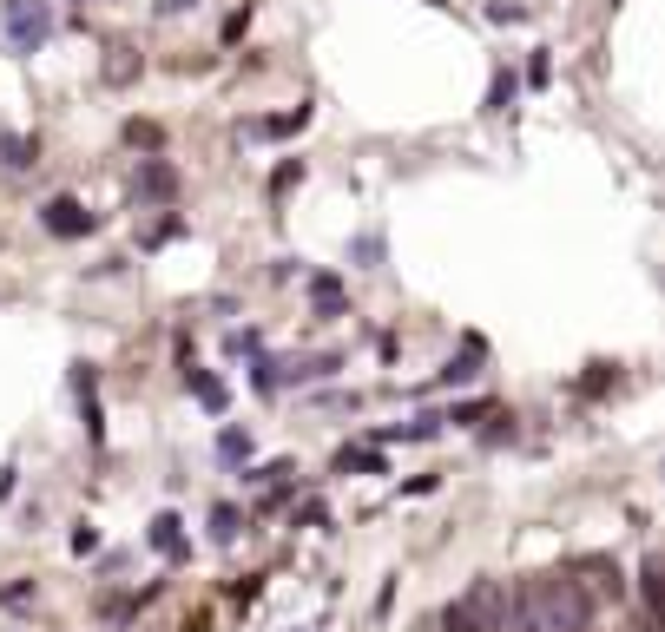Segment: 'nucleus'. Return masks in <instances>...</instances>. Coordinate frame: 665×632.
Masks as SVG:
<instances>
[{
    "label": "nucleus",
    "mask_w": 665,
    "mask_h": 632,
    "mask_svg": "<svg viewBox=\"0 0 665 632\" xmlns=\"http://www.w3.org/2000/svg\"><path fill=\"white\" fill-rule=\"evenodd\" d=\"M172 191H178V172L165 158H145L139 165V198H172Z\"/></svg>",
    "instance_id": "nucleus-7"
},
{
    "label": "nucleus",
    "mask_w": 665,
    "mask_h": 632,
    "mask_svg": "<svg viewBox=\"0 0 665 632\" xmlns=\"http://www.w3.org/2000/svg\"><path fill=\"white\" fill-rule=\"evenodd\" d=\"M514 93H521V86H514V73H494V86H488V112H507V106H514Z\"/></svg>",
    "instance_id": "nucleus-11"
},
{
    "label": "nucleus",
    "mask_w": 665,
    "mask_h": 632,
    "mask_svg": "<svg viewBox=\"0 0 665 632\" xmlns=\"http://www.w3.org/2000/svg\"><path fill=\"white\" fill-rule=\"evenodd\" d=\"M0 158H7L14 172H27V165H33V145H27V139H0Z\"/></svg>",
    "instance_id": "nucleus-13"
},
{
    "label": "nucleus",
    "mask_w": 665,
    "mask_h": 632,
    "mask_svg": "<svg viewBox=\"0 0 665 632\" xmlns=\"http://www.w3.org/2000/svg\"><path fill=\"white\" fill-rule=\"evenodd\" d=\"M501 619H507L501 586H494V580H475V586H468V593H461V600L442 613V626H448V632H501Z\"/></svg>",
    "instance_id": "nucleus-2"
},
{
    "label": "nucleus",
    "mask_w": 665,
    "mask_h": 632,
    "mask_svg": "<svg viewBox=\"0 0 665 632\" xmlns=\"http://www.w3.org/2000/svg\"><path fill=\"white\" fill-rule=\"evenodd\" d=\"M475 376H481V363H475V356H455V363L442 369V382H475Z\"/></svg>",
    "instance_id": "nucleus-15"
},
{
    "label": "nucleus",
    "mask_w": 665,
    "mask_h": 632,
    "mask_svg": "<svg viewBox=\"0 0 665 632\" xmlns=\"http://www.w3.org/2000/svg\"><path fill=\"white\" fill-rule=\"evenodd\" d=\"M40 224H47L53 237H86L93 231V211H86L80 198H53V205L40 211Z\"/></svg>",
    "instance_id": "nucleus-4"
},
{
    "label": "nucleus",
    "mask_w": 665,
    "mask_h": 632,
    "mask_svg": "<svg viewBox=\"0 0 665 632\" xmlns=\"http://www.w3.org/2000/svg\"><path fill=\"white\" fill-rule=\"evenodd\" d=\"M0 20H7V47H14V53L47 47V33H53L47 0H0Z\"/></svg>",
    "instance_id": "nucleus-3"
},
{
    "label": "nucleus",
    "mask_w": 665,
    "mask_h": 632,
    "mask_svg": "<svg viewBox=\"0 0 665 632\" xmlns=\"http://www.w3.org/2000/svg\"><path fill=\"white\" fill-rule=\"evenodd\" d=\"M580 593L586 600H619V593H626V580H619V567H606V560H580Z\"/></svg>",
    "instance_id": "nucleus-5"
},
{
    "label": "nucleus",
    "mask_w": 665,
    "mask_h": 632,
    "mask_svg": "<svg viewBox=\"0 0 665 632\" xmlns=\"http://www.w3.org/2000/svg\"><path fill=\"white\" fill-rule=\"evenodd\" d=\"M310 126V106H297V112H270V119H251V139H290V132H303Z\"/></svg>",
    "instance_id": "nucleus-6"
},
{
    "label": "nucleus",
    "mask_w": 665,
    "mask_h": 632,
    "mask_svg": "<svg viewBox=\"0 0 665 632\" xmlns=\"http://www.w3.org/2000/svg\"><path fill=\"white\" fill-rule=\"evenodd\" d=\"M527 613H534L540 632H586L593 626V600L580 593V580L573 573H547V580L534 586V593H521Z\"/></svg>",
    "instance_id": "nucleus-1"
},
{
    "label": "nucleus",
    "mask_w": 665,
    "mask_h": 632,
    "mask_svg": "<svg viewBox=\"0 0 665 632\" xmlns=\"http://www.w3.org/2000/svg\"><path fill=\"white\" fill-rule=\"evenodd\" d=\"M310 303H317L323 316H336V303H343V284H336V277H310Z\"/></svg>",
    "instance_id": "nucleus-10"
},
{
    "label": "nucleus",
    "mask_w": 665,
    "mask_h": 632,
    "mask_svg": "<svg viewBox=\"0 0 665 632\" xmlns=\"http://www.w3.org/2000/svg\"><path fill=\"white\" fill-rule=\"evenodd\" d=\"M145 540H152V547H159L165 560H178V553H185V521H178V514H159Z\"/></svg>",
    "instance_id": "nucleus-8"
},
{
    "label": "nucleus",
    "mask_w": 665,
    "mask_h": 632,
    "mask_svg": "<svg viewBox=\"0 0 665 632\" xmlns=\"http://www.w3.org/2000/svg\"><path fill=\"white\" fill-rule=\"evenodd\" d=\"M178 7H191V0H159V14H178Z\"/></svg>",
    "instance_id": "nucleus-16"
},
{
    "label": "nucleus",
    "mask_w": 665,
    "mask_h": 632,
    "mask_svg": "<svg viewBox=\"0 0 665 632\" xmlns=\"http://www.w3.org/2000/svg\"><path fill=\"white\" fill-rule=\"evenodd\" d=\"M211 540H238V507H211Z\"/></svg>",
    "instance_id": "nucleus-12"
},
{
    "label": "nucleus",
    "mask_w": 665,
    "mask_h": 632,
    "mask_svg": "<svg viewBox=\"0 0 665 632\" xmlns=\"http://www.w3.org/2000/svg\"><path fill=\"white\" fill-rule=\"evenodd\" d=\"M218 455H224V461L251 455V435H238V428H224V435H218Z\"/></svg>",
    "instance_id": "nucleus-14"
},
{
    "label": "nucleus",
    "mask_w": 665,
    "mask_h": 632,
    "mask_svg": "<svg viewBox=\"0 0 665 632\" xmlns=\"http://www.w3.org/2000/svg\"><path fill=\"white\" fill-rule=\"evenodd\" d=\"M191 395H198V402H205L211 415L224 409V382H218V376H205V369H191Z\"/></svg>",
    "instance_id": "nucleus-9"
}]
</instances>
